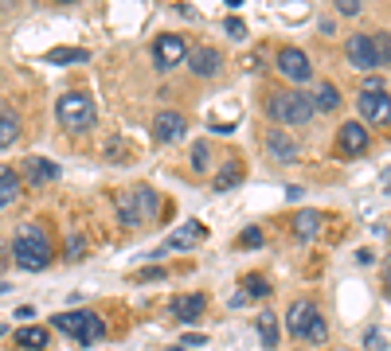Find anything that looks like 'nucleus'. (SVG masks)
Returning a JSON list of instances; mask_svg holds the SVG:
<instances>
[{"mask_svg": "<svg viewBox=\"0 0 391 351\" xmlns=\"http://www.w3.org/2000/svg\"><path fill=\"white\" fill-rule=\"evenodd\" d=\"M157 211H161V195H157L149 184L129 187V192L118 199V218H121V226H129V230L141 226V223H153Z\"/></svg>", "mask_w": 391, "mask_h": 351, "instance_id": "f257e3e1", "label": "nucleus"}, {"mask_svg": "<svg viewBox=\"0 0 391 351\" xmlns=\"http://www.w3.org/2000/svg\"><path fill=\"white\" fill-rule=\"evenodd\" d=\"M55 117H59V125L67 129V133H86V129L98 121V106H94L90 94L83 90H71L59 98V106H55Z\"/></svg>", "mask_w": 391, "mask_h": 351, "instance_id": "f03ea898", "label": "nucleus"}, {"mask_svg": "<svg viewBox=\"0 0 391 351\" xmlns=\"http://www.w3.org/2000/svg\"><path fill=\"white\" fill-rule=\"evenodd\" d=\"M266 113H270V121H282V125H309L313 101H309L306 90H282L266 101Z\"/></svg>", "mask_w": 391, "mask_h": 351, "instance_id": "7ed1b4c3", "label": "nucleus"}, {"mask_svg": "<svg viewBox=\"0 0 391 351\" xmlns=\"http://www.w3.org/2000/svg\"><path fill=\"white\" fill-rule=\"evenodd\" d=\"M12 258H16L20 269H43L52 261V242L40 226H20L16 242H12Z\"/></svg>", "mask_w": 391, "mask_h": 351, "instance_id": "20e7f679", "label": "nucleus"}, {"mask_svg": "<svg viewBox=\"0 0 391 351\" xmlns=\"http://www.w3.org/2000/svg\"><path fill=\"white\" fill-rule=\"evenodd\" d=\"M360 117L364 121H375V125H387L391 121V98H387V90H383V82H364V94H360Z\"/></svg>", "mask_w": 391, "mask_h": 351, "instance_id": "39448f33", "label": "nucleus"}, {"mask_svg": "<svg viewBox=\"0 0 391 351\" xmlns=\"http://www.w3.org/2000/svg\"><path fill=\"white\" fill-rule=\"evenodd\" d=\"M188 58V43L180 39V35H157V43H153V63L161 70H172V67H180Z\"/></svg>", "mask_w": 391, "mask_h": 351, "instance_id": "423d86ee", "label": "nucleus"}, {"mask_svg": "<svg viewBox=\"0 0 391 351\" xmlns=\"http://www.w3.org/2000/svg\"><path fill=\"white\" fill-rule=\"evenodd\" d=\"M278 70L286 78H294V82H309V78H313V63H309V55L298 51V47H282L278 51Z\"/></svg>", "mask_w": 391, "mask_h": 351, "instance_id": "0eeeda50", "label": "nucleus"}, {"mask_svg": "<svg viewBox=\"0 0 391 351\" xmlns=\"http://www.w3.org/2000/svg\"><path fill=\"white\" fill-rule=\"evenodd\" d=\"M20 172H24V180L32 187H43V184H55V180L63 176V168L55 164V160H47V156H28Z\"/></svg>", "mask_w": 391, "mask_h": 351, "instance_id": "6e6552de", "label": "nucleus"}, {"mask_svg": "<svg viewBox=\"0 0 391 351\" xmlns=\"http://www.w3.org/2000/svg\"><path fill=\"white\" fill-rule=\"evenodd\" d=\"M184 133H188V117H184V113H176V109H164V113H157V117H153V137H157L161 144L180 141Z\"/></svg>", "mask_w": 391, "mask_h": 351, "instance_id": "1a4fd4ad", "label": "nucleus"}, {"mask_svg": "<svg viewBox=\"0 0 391 351\" xmlns=\"http://www.w3.org/2000/svg\"><path fill=\"white\" fill-rule=\"evenodd\" d=\"M337 144H340V156H364L368 152V129L360 125V121H344Z\"/></svg>", "mask_w": 391, "mask_h": 351, "instance_id": "9d476101", "label": "nucleus"}, {"mask_svg": "<svg viewBox=\"0 0 391 351\" xmlns=\"http://www.w3.org/2000/svg\"><path fill=\"white\" fill-rule=\"evenodd\" d=\"M344 55L356 70H375V51H372V35H349Z\"/></svg>", "mask_w": 391, "mask_h": 351, "instance_id": "9b49d317", "label": "nucleus"}, {"mask_svg": "<svg viewBox=\"0 0 391 351\" xmlns=\"http://www.w3.org/2000/svg\"><path fill=\"white\" fill-rule=\"evenodd\" d=\"M219 67H223V58H219V51H215V47H196V51H188V70H192V75L212 78V75H219Z\"/></svg>", "mask_w": 391, "mask_h": 351, "instance_id": "f8f14e48", "label": "nucleus"}, {"mask_svg": "<svg viewBox=\"0 0 391 351\" xmlns=\"http://www.w3.org/2000/svg\"><path fill=\"white\" fill-rule=\"evenodd\" d=\"M204 309H207V297L204 292H188V297H176V301H172V316L176 320H200L204 316Z\"/></svg>", "mask_w": 391, "mask_h": 351, "instance_id": "ddd939ff", "label": "nucleus"}, {"mask_svg": "<svg viewBox=\"0 0 391 351\" xmlns=\"http://www.w3.org/2000/svg\"><path fill=\"white\" fill-rule=\"evenodd\" d=\"M266 152H270L274 160H282V164H294V160H298V144L289 141L282 129H270V133H266Z\"/></svg>", "mask_w": 391, "mask_h": 351, "instance_id": "4468645a", "label": "nucleus"}, {"mask_svg": "<svg viewBox=\"0 0 391 351\" xmlns=\"http://www.w3.org/2000/svg\"><path fill=\"white\" fill-rule=\"evenodd\" d=\"M313 316H317L313 304H309V301H298L294 309L286 312V328H289V335H298V340H301V335H306V328L313 324Z\"/></svg>", "mask_w": 391, "mask_h": 351, "instance_id": "2eb2a0df", "label": "nucleus"}, {"mask_svg": "<svg viewBox=\"0 0 391 351\" xmlns=\"http://www.w3.org/2000/svg\"><path fill=\"white\" fill-rule=\"evenodd\" d=\"M309 101H313V113H329V109L340 106V90L332 82H317L313 94H309Z\"/></svg>", "mask_w": 391, "mask_h": 351, "instance_id": "dca6fc26", "label": "nucleus"}, {"mask_svg": "<svg viewBox=\"0 0 391 351\" xmlns=\"http://www.w3.org/2000/svg\"><path fill=\"white\" fill-rule=\"evenodd\" d=\"M16 137H20V113L8 106H0V149L16 144Z\"/></svg>", "mask_w": 391, "mask_h": 351, "instance_id": "f3484780", "label": "nucleus"}, {"mask_svg": "<svg viewBox=\"0 0 391 351\" xmlns=\"http://www.w3.org/2000/svg\"><path fill=\"white\" fill-rule=\"evenodd\" d=\"M55 328H59L63 335H71V340H83V324H86V309L78 312H59V316L52 320Z\"/></svg>", "mask_w": 391, "mask_h": 351, "instance_id": "a211bd4d", "label": "nucleus"}, {"mask_svg": "<svg viewBox=\"0 0 391 351\" xmlns=\"http://www.w3.org/2000/svg\"><path fill=\"white\" fill-rule=\"evenodd\" d=\"M20 176L12 172V168H0V207H12V203L20 199Z\"/></svg>", "mask_w": 391, "mask_h": 351, "instance_id": "6ab92c4d", "label": "nucleus"}, {"mask_svg": "<svg viewBox=\"0 0 391 351\" xmlns=\"http://www.w3.org/2000/svg\"><path fill=\"white\" fill-rule=\"evenodd\" d=\"M255 328H258V335H263L266 347H278V340H282V335H278V316H274L270 309H263L255 316Z\"/></svg>", "mask_w": 391, "mask_h": 351, "instance_id": "aec40b11", "label": "nucleus"}, {"mask_svg": "<svg viewBox=\"0 0 391 351\" xmlns=\"http://www.w3.org/2000/svg\"><path fill=\"white\" fill-rule=\"evenodd\" d=\"M317 230H321V215H317V211H298V215H294V234H298L301 242H309Z\"/></svg>", "mask_w": 391, "mask_h": 351, "instance_id": "412c9836", "label": "nucleus"}, {"mask_svg": "<svg viewBox=\"0 0 391 351\" xmlns=\"http://www.w3.org/2000/svg\"><path fill=\"white\" fill-rule=\"evenodd\" d=\"M86 58H90L86 47H52L47 51V63H55V67H71V63H86Z\"/></svg>", "mask_w": 391, "mask_h": 351, "instance_id": "4be33fe9", "label": "nucleus"}, {"mask_svg": "<svg viewBox=\"0 0 391 351\" xmlns=\"http://www.w3.org/2000/svg\"><path fill=\"white\" fill-rule=\"evenodd\" d=\"M192 238H204V226H200V223L180 226V230L172 234L169 242H164V250H188V246H192Z\"/></svg>", "mask_w": 391, "mask_h": 351, "instance_id": "5701e85b", "label": "nucleus"}, {"mask_svg": "<svg viewBox=\"0 0 391 351\" xmlns=\"http://www.w3.org/2000/svg\"><path fill=\"white\" fill-rule=\"evenodd\" d=\"M16 343H20V347H24V351H43V347H47V332H43V328H20V332H16Z\"/></svg>", "mask_w": 391, "mask_h": 351, "instance_id": "b1692460", "label": "nucleus"}, {"mask_svg": "<svg viewBox=\"0 0 391 351\" xmlns=\"http://www.w3.org/2000/svg\"><path fill=\"white\" fill-rule=\"evenodd\" d=\"M106 340V320L94 316V312H86V324H83V340L78 343H102Z\"/></svg>", "mask_w": 391, "mask_h": 351, "instance_id": "393cba45", "label": "nucleus"}, {"mask_svg": "<svg viewBox=\"0 0 391 351\" xmlns=\"http://www.w3.org/2000/svg\"><path fill=\"white\" fill-rule=\"evenodd\" d=\"M372 51H375V67H391V32H375Z\"/></svg>", "mask_w": 391, "mask_h": 351, "instance_id": "a878e982", "label": "nucleus"}, {"mask_svg": "<svg viewBox=\"0 0 391 351\" xmlns=\"http://www.w3.org/2000/svg\"><path fill=\"white\" fill-rule=\"evenodd\" d=\"M239 180H243V168H239V164H223L219 168V172H215V192H227V187H235L239 184Z\"/></svg>", "mask_w": 391, "mask_h": 351, "instance_id": "bb28decb", "label": "nucleus"}, {"mask_svg": "<svg viewBox=\"0 0 391 351\" xmlns=\"http://www.w3.org/2000/svg\"><path fill=\"white\" fill-rule=\"evenodd\" d=\"M301 340H306V343H325V340H329V324H325L321 312L313 316V324L306 328V335H301Z\"/></svg>", "mask_w": 391, "mask_h": 351, "instance_id": "cd10ccee", "label": "nucleus"}, {"mask_svg": "<svg viewBox=\"0 0 391 351\" xmlns=\"http://www.w3.org/2000/svg\"><path fill=\"white\" fill-rule=\"evenodd\" d=\"M207 164H212V144H207V141H196V144H192V168H196V172H204Z\"/></svg>", "mask_w": 391, "mask_h": 351, "instance_id": "c85d7f7f", "label": "nucleus"}, {"mask_svg": "<svg viewBox=\"0 0 391 351\" xmlns=\"http://www.w3.org/2000/svg\"><path fill=\"white\" fill-rule=\"evenodd\" d=\"M258 246H263V230L258 226H247L239 234V250H258Z\"/></svg>", "mask_w": 391, "mask_h": 351, "instance_id": "c756f323", "label": "nucleus"}, {"mask_svg": "<svg viewBox=\"0 0 391 351\" xmlns=\"http://www.w3.org/2000/svg\"><path fill=\"white\" fill-rule=\"evenodd\" d=\"M243 292H247V297H270V285H266L258 273H251L247 281H243Z\"/></svg>", "mask_w": 391, "mask_h": 351, "instance_id": "7c9ffc66", "label": "nucleus"}, {"mask_svg": "<svg viewBox=\"0 0 391 351\" xmlns=\"http://www.w3.org/2000/svg\"><path fill=\"white\" fill-rule=\"evenodd\" d=\"M106 156H110L114 164H121V160H129V149L118 141V137H114V141H106Z\"/></svg>", "mask_w": 391, "mask_h": 351, "instance_id": "2f4dec72", "label": "nucleus"}, {"mask_svg": "<svg viewBox=\"0 0 391 351\" xmlns=\"http://www.w3.org/2000/svg\"><path fill=\"white\" fill-rule=\"evenodd\" d=\"M364 347L368 351H383V347H387V340H383L380 328H368V332H364Z\"/></svg>", "mask_w": 391, "mask_h": 351, "instance_id": "473e14b6", "label": "nucleus"}, {"mask_svg": "<svg viewBox=\"0 0 391 351\" xmlns=\"http://www.w3.org/2000/svg\"><path fill=\"white\" fill-rule=\"evenodd\" d=\"M223 27H227V35H231V39H247V24H243L239 16H231Z\"/></svg>", "mask_w": 391, "mask_h": 351, "instance_id": "72a5a7b5", "label": "nucleus"}, {"mask_svg": "<svg viewBox=\"0 0 391 351\" xmlns=\"http://www.w3.org/2000/svg\"><path fill=\"white\" fill-rule=\"evenodd\" d=\"M161 277H164V269H161V266H157V269L149 266V269H137L133 281H141V285H145V281H161Z\"/></svg>", "mask_w": 391, "mask_h": 351, "instance_id": "f704fd0d", "label": "nucleus"}, {"mask_svg": "<svg viewBox=\"0 0 391 351\" xmlns=\"http://www.w3.org/2000/svg\"><path fill=\"white\" fill-rule=\"evenodd\" d=\"M337 12H340V16H356V12H360V0H337Z\"/></svg>", "mask_w": 391, "mask_h": 351, "instance_id": "c9c22d12", "label": "nucleus"}, {"mask_svg": "<svg viewBox=\"0 0 391 351\" xmlns=\"http://www.w3.org/2000/svg\"><path fill=\"white\" fill-rule=\"evenodd\" d=\"M207 343V335H200V332H188L184 335V347H204Z\"/></svg>", "mask_w": 391, "mask_h": 351, "instance_id": "e433bc0d", "label": "nucleus"}, {"mask_svg": "<svg viewBox=\"0 0 391 351\" xmlns=\"http://www.w3.org/2000/svg\"><path fill=\"white\" fill-rule=\"evenodd\" d=\"M83 250H86V242H83V238H71V250H67V258H83Z\"/></svg>", "mask_w": 391, "mask_h": 351, "instance_id": "4c0bfd02", "label": "nucleus"}, {"mask_svg": "<svg viewBox=\"0 0 391 351\" xmlns=\"http://www.w3.org/2000/svg\"><path fill=\"white\" fill-rule=\"evenodd\" d=\"M16 316H20V320H35V309H32V304H20Z\"/></svg>", "mask_w": 391, "mask_h": 351, "instance_id": "58836bf2", "label": "nucleus"}, {"mask_svg": "<svg viewBox=\"0 0 391 351\" xmlns=\"http://www.w3.org/2000/svg\"><path fill=\"white\" fill-rule=\"evenodd\" d=\"M380 187H383V192H391V168H383V176H380Z\"/></svg>", "mask_w": 391, "mask_h": 351, "instance_id": "ea45409f", "label": "nucleus"}, {"mask_svg": "<svg viewBox=\"0 0 391 351\" xmlns=\"http://www.w3.org/2000/svg\"><path fill=\"white\" fill-rule=\"evenodd\" d=\"M383 289L391 292V258H387V266H383Z\"/></svg>", "mask_w": 391, "mask_h": 351, "instance_id": "a19ab883", "label": "nucleus"}, {"mask_svg": "<svg viewBox=\"0 0 391 351\" xmlns=\"http://www.w3.org/2000/svg\"><path fill=\"white\" fill-rule=\"evenodd\" d=\"M12 4H16V0H0V8H12Z\"/></svg>", "mask_w": 391, "mask_h": 351, "instance_id": "79ce46f5", "label": "nucleus"}, {"mask_svg": "<svg viewBox=\"0 0 391 351\" xmlns=\"http://www.w3.org/2000/svg\"><path fill=\"white\" fill-rule=\"evenodd\" d=\"M227 4H231V8H239V4H243V0H227Z\"/></svg>", "mask_w": 391, "mask_h": 351, "instance_id": "37998d69", "label": "nucleus"}, {"mask_svg": "<svg viewBox=\"0 0 391 351\" xmlns=\"http://www.w3.org/2000/svg\"><path fill=\"white\" fill-rule=\"evenodd\" d=\"M0 340H4V324H0Z\"/></svg>", "mask_w": 391, "mask_h": 351, "instance_id": "c03bdc74", "label": "nucleus"}, {"mask_svg": "<svg viewBox=\"0 0 391 351\" xmlns=\"http://www.w3.org/2000/svg\"><path fill=\"white\" fill-rule=\"evenodd\" d=\"M59 4H71V0H59Z\"/></svg>", "mask_w": 391, "mask_h": 351, "instance_id": "a18cd8bd", "label": "nucleus"}]
</instances>
